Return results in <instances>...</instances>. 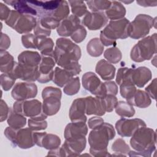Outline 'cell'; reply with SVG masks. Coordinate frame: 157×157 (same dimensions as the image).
<instances>
[{
  "label": "cell",
  "mask_w": 157,
  "mask_h": 157,
  "mask_svg": "<svg viewBox=\"0 0 157 157\" xmlns=\"http://www.w3.org/2000/svg\"><path fill=\"white\" fill-rule=\"evenodd\" d=\"M53 55L56 63L72 76L80 72V65L78 61L81 56V51L80 47L71 40L65 38L58 39Z\"/></svg>",
  "instance_id": "6da1fadb"
},
{
  "label": "cell",
  "mask_w": 157,
  "mask_h": 157,
  "mask_svg": "<svg viewBox=\"0 0 157 157\" xmlns=\"http://www.w3.org/2000/svg\"><path fill=\"white\" fill-rule=\"evenodd\" d=\"M115 135L113 127L109 123H102L99 127L93 129L89 134L88 141L91 146L90 151L107 152L109 141Z\"/></svg>",
  "instance_id": "7a4b0ae2"
},
{
  "label": "cell",
  "mask_w": 157,
  "mask_h": 157,
  "mask_svg": "<svg viewBox=\"0 0 157 157\" xmlns=\"http://www.w3.org/2000/svg\"><path fill=\"white\" fill-rule=\"evenodd\" d=\"M129 21L126 18L112 20L101 32L100 40L102 45L109 46L116 45L118 39H125L128 36V27Z\"/></svg>",
  "instance_id": "3957f363"
},
{
  "label": "cell",
  "mask_w": 157,
  "mask_h": 157,
  "mask_svg": "<svg viewBox=\"0 0 157 157\" xmlns=\"http://www.w3.org/2000/svg\"><path fill=\"white\" fill-rule=\"evenodd\" d=\"M131 147L139 152H152L155 148L156 132L151 129L142 126L131 136Z\"/></svg>",
  "instance_id": "277c9868"
},
{
  "label": "cell",
  "mask_w": 157,
  "mask_h": 157,
  "mask_svg": "<svg viewBox=\"0 0 157 157\" xmlns=\"http://www.w3.org/2000/svg\"><path fill=\"white\" fill-rule=\"evenodd\" d=\"M156 34L139 40L131 52V58L136 62L150 59L156 52Z\"/></svg>",
  "instance_id": "5b68a950"
},
{
  "label": "cell",
  "mask_w": 157,
  "mask_h": 157,
  "mask_svg": "<svg viewBox=\"0 0 157 157\" xmlns=\"http://www.w3.org/2000/svg\"><path fill=\"white\" fill-rule=\"evenodd\" d=\"M6 23L18 33L23 34L35 28L37 19L33 15L21 14L15 10H12L6 20Z\"/></svg>",
  "instance_id": "8992f818"
},
{
  "label": "cell",
  "mask_w": 157,
  "mask_h": 157,
  "mask_svg": "<svg viewBox=\"0 0 157 157\" xmlns=\"http://www.w3.org/2000/svg\"><path fill=\"white\" fill-rule=\"evenodd\" d=\"M13 109L23 116L37 120H44L47 117L42 111L41 102L36 99L17 101L14 103Z\"/></svg>",
  "instance_id": "52a82bcc"
},
{
  "label": "cell",
  "mask_w": 157,
  "mask_h": 157,
  "mask_svg": "<svg viewBox=\"0 0 157 157\" xmlns=\"http://www.w3.org/2000/svg\"><path fill=\"white\" fill-rule=\"evenodd\" d=\"M151 17L145 14L138 15L134 21L129 23L128 27V36L130 37L138 39L145 36L150 31V28L155 25Z\"/></svg>",
  "instance_id": "ba28073f"
},
{
  "label": "cell",
  "mask_w": 157,
  "mask_h": 157,
  "mask_svg": "<svg viewBox=\"0 0 157 157\" xmlns=\"http://www.w3.org/2000/svg\"><path fill=\"white\" fill-rule=\"evenodd\" d=\"M4 134L12 143L21 148H30L34 145V133L30 128L15 129L7 127Z\"/></svg>",
  "instance_id": "9c48e42d"
},
{
  "label": "cell",
  "mask_w": 157,
  "mask_h": 157,
  "mask_svg": "<svg viewBox=\"0 0 157 157\" xmlns=\"http://www.w3.org/2000/svg\"><path fill=\"white\" fill-rule=\"evenodd\" d=\"M43 105L42 111L47 115L56 114L59 110L61 98V91L59 88L48 86L42 91Z\"/></svg>",
  "instance_id": "30bf717a"
},
{
  "label": "cell",
  "mask_w": 157,
  "mask_h": 157,
  "mask_svg": "<svg viewBox=\"0 0 157 157\" xmlns=\"http://www.w3.org/2000/svg\"><path fill=\"white\" fill-rule=\"evenodd\" d=\"M55 63L53 53L50 55H42L38 67V78L37 80L38 82L46 83L52 80L54 73L53 67Z\"/></svg>",
  "instance_id": "8fae6325"
},
{
  "label": "cell",
  "mask_w": 157,
  "mask_h": 157,
  "mask_svg": "<svg viewBox=\"0 0 157 157\" xmlns=\"http://www.w3.org/2000/svg\"><path fill=\"white\" fill-rule=\"evenodd\" d=\"M82 85L85 90L97 97L102 98L105 96L104 83L92 72H86L82 76Z\"/></svg>",
  "instance_id": "7c38bea8"
},
{
  "label": "cell",
  "mask_w": 157,
  "mask_h": 157,
  "mask_svg": "<svg viewBox=\"0 0 157 157\" xmlns=\"http://www.w3.org/2000/svg\"><path fill=\"white\" fill-rule=\"evenodd\" d=\"M145 126V122L139 118H121L117 121L115 124L118 134L122 137L131 136L137 129Z\"/></svg>",
  "instance_id": "4fadbf2b"
},
{
  "label": "cell",
  "mask_w": 157,
  "mask_h": 157,
  "mask_svg": "<svg viewBox=\"0 0 157 157\" xmlns=\"http://www.w3.org/2000/svg\"><path fill=\"white\" fill-rule=\"evenodd\" d=\"M37 93V86L33 83L18 82L12 91V96L17 101H23L36 97Z\"/></svg>",
  "instance_id": "5bb4252c"
},
{
  "label": "cell",
  "mask_w": 157,
  "mask_h": 157,
  "mask_svg": "<svg viewBox=\"0 0 157 157\" xmlns=\"http://www.w3.org/2000/svg\"><path fill=\"white\" fill-rule=\"evenodd\" d=\"M38 67H31L15 62L12 71L9 74H10L15 78L34 82L38 78Z\"/></svg>",
  "instance_id": "9a60e30c"
},
{
  "label": "cell",
  "mask_w": 157,
  "mask_h": 157,
  "mask_svg": "<svg viewBox=\"0 0 157 157\" xmlns=\"http://www.w3.org/2000/svg\"><path fill=\"white\" fill-rule=\"evenodd\" d=\"M107 22V18L103 12H88L82 20V23L90 30H97L103 27Z\"/></svg>",
  "instance_id": "2e32d148"
},
{
  "label": "cell",
  "mask_w": 157,
  "mask_h": 157,
  "mask_svg": "<svg viewBox=\"0 0 157 157\" xmlns=\"http://www.w3.org/2000/svg\"><path fill=\"white\" fill-rule=\"evenodd\" d=\"M34 143L40 147H44L47 149H56L60 145L61 140L58 136L47 134L46 132L34 133Z\"/></svg>",
  "instance_id": "e0dca14e"
},
{
  "label": "cell",
  "mask_w": 157,
  "mask_h": 157,
  "mask_svg": "<svg viewBox=\"0 0 157 157\" xmlns=\"http://www.w3.org/2000/svg\"><path fill=\"white\" fill-rule=\"evenodd\" d=\"M85 113V98H78L74 100L69 110V117L74 123H85L86 117Z\"/></svg>",
  "instance_id": "ac0fdd59"
},
{
  "label": "cell",
  "mask_w": 157,
  "mask_h": 157,
  "mask_svg": "<svg viewBox=\"0 0 157 157\" xmlns=\"http://www.w3.org/2000/svg\"><path fill=\"white\" fill-rule=\"evenodd\" d=\"M130 80L138 87H143L151 78L150 70L146 67H139L131 69Z\"/></svg>",
  "instance_id": "d6986e66"
},
{
  "label": "cell",
  "mask_w": 157,
  "mask_h": 157,
  "mask_svg": "<svg viewBox=\"0 0 157 157\" xmlns=\"http://www.w3.org/2000/svg\"><path fill=\"white\" fill-rule=\"evenodd\" d=\"M80 20L77 17L72 15L62 20L57 28V33L61 36H71L80 25Z\"/></svg>",
  "instance_id": "ffe728a7"
},
{
  "label": "cell",
  "mask_w": 157,
  "mask_h": 157,
  "mask_svg": "<svg viewBox=\"0 0 157 157\" xmlns=\"http://www.w3.org/2000/svg\"><path fill=\"white\" fill-rule=\"evenodd\" d=\"M85 113L88 115H104L105 110L101 98H93L88 96L85 98Z\"/></svg>",
  "instance_id": "44dd1931"
},
{
  "label": "cell",
  "mask_w": 157,
  "mask_h": 157,
  "mask_svg": "<svg viewBox=\"0 0 157 157\" xmlns=\"http://www.w3.org/2000/svg\"><path fill=\"white\" fill-rule=\"evenodd\" d=\"M87 132L88 128L85 123L72 122L66 126L64 131V137L66 139L85 137Z\"/></svg>",
  "instance_id": "7402d4cb"
},
{
  "label": "cell",
  "mask_w": 157,
  "mask_h": 157,
  "mask_svg": "<svg viewBox=\"0 0 157 157\" xmlns=\"http://www.w3.org/2000/svg\"><path fill=\"white\" fill-rule=\"evenodd\" d=\"M18 60L19 64L31 67H37L40 64L41 56L36 52L25 51L19 55Z\"/></svg>",
  "instance_id": "603a6c76"
},
{
  "label": "cell",
  "mask_w": 157,
  "mask_h": 157,
  "mask_svg": "<svg viewBox=\"0 0 157 157\" xmlns=\"http://www.w3.org/2000/svg\"><path fill=\"white\" fill-rule=\"evenodd\" d=\"M96 72L103 80H109L114 77L115 67L107 61L101 59L96 64Z\"/></svg>",
  "instance_id": "cb8c5ba5"
},
{
  "label": "cell",
  "mask_w": 157,
  "mask_h": 157,
  "mask_svg": "<svg viewBox=\"0 0 157 157\" xmlns=\"http://www.w3.org/2000/svg\"><path fill=\"white\" fill-rule=\"evenodd\" d=\"M126 14V9L120 1H111V4L105 11L107 18L112 20L123 18Z\"/></svg>",
  "instance_id": "d4e9b609"
},
{
  "label": "cell",
  "mask_w": 157,
  "mask_h": 157,
  "mask_svg": "<svg viewBox=\"0 0 157 157\" xmlns=\"http://www.w3.org/2000/svg\"><path fill=\"white\" fill-rule=\"evenodd\" d=\"M6 4L12 6L15 10L18 11L21 14L30 15L33 16H37V12L28 3V1H4Z\"/></svg>",
  "instance_id": "484cf974"
},
{
  "label": "cell",
  "mask_w": 157,
  "mask_h": 157,
  "mask_svg": "<svg viewBox=\"0 0 157 157\" xmlns=\"http://www.w3.org/2000/svg\"><path fill=\"white\" fill-rule=\"evenodd\" d=\"M128 102L140 108H145L150 105L151 99L147 93L141 90H136Z\"/></svg>",
  "instance_id": "4316f807"
},
{
  "label": "cell",
  "mask_w": 157,
  "mask_h": 157,
  "mask_svg": "<svg viewBox=\"0 0 157 157\" xmlns=\"http://www.w3.org/2000/svg\"><path fill=\"white\" fill-rule=\"evenodd\" d=\"M72 77V74L67 70L57 67L54 71L52 80L56 85L62 87L65 85Z\"/></svg>",
  "instance_id": "83f0119b"
},
{
  "label": "cell",
  "mask_w": 157,
  "mask_h": 157,
  "mask_svg": "<svg viewBox=\"0 0 157 157\" xmlns=\"http://www.w3.org/2000/svg\"><path fill=\"white\" fill-rule=\"evenodd\" d=\"M37 36V48L40 51L42 55H50L53 52V42L50 38L45 36Z\"/></svg>",
  "instance_id": "f1b7e54d"
},
{
  "label": "cell",
  "mask_w": 157,
  "mask_h": 157,
  "mask_svg": "<svg viewBox=\"0 0 157 157\" xmlns=\"http://www.w3.org/2000/svg\"><path fill=\"white\" fill-rule=\"evenodd\" d=\"M26 118L23 115L15 112L13 109H10L7 123L10 127L15 129H20L26 124Z\"/></svg>",
  "instance_id": "f546056e"
},
{
  "label": "cell",
  "mask_w": 157,
  "mask_h": 157,
  "mask_svg": "<svg viewBox=\"0 0 157 157\" xmlns=\"http://www.w3.org/2000/svg\"><path fill=\"white\" fill-rule=\"evenodd\" d=\"M15 63L13 56L10 55L9 52L1 51L0 70L2 72L10 73L14 66Z\"/></svg>",
  "instance_id": "4dcf8cb0"
},
{
  "label": "cell",
  "mask_w": 157,
  "mask_h": 157,
  "mask_svg": "<svg viewBox=\"0 0 157 157\" xmlns=\"http://www.w3.org/2000/svg\"><path fill=\"white\" fill-rule=\"evenodd\" d=\"M88 54L92 56L97 57L101 55L104 50V45L98 38H94L90 40L86 46Z\"/></svg>",
  "instance_id": "1f68e13d"
},
{
  "label": "cell",
  "mask_w": 157,
  "mask_h": 157,
  "mask_svg": "<svg viewBox=\"0 0 157 157\" xmlns=\"http://www.w3.org/2000/svg\"><path fill=\"white\" fill-rule=\"evenodd\" d=\"M115 112L118 115L125 117H132L135 113V110L132 105L124 101H119L117 103L115 107Z\"/></svg>",
  "instance_id": "d6a6232c"
},
{
  "label": "cell",
  "mask_w": 157,
  "mask_h": 157,
  "mask_svg": "<svg viewBox=\"0 0 157 157\" xmlns=\"http://www.w3.org/2000/svg\"><path fill=\"white\" fill-rule=\"evenodd\" d=\"M86 3L88 6V7L93 12H102L104 10H107L109 8L111 1L105 0H93L87 1Z\"/></svg>",
  "instance_id": "836d02e7"
},
{
  "label": "cell",
  "mask_w": 157,
  "mask_h": 157,
  "mask_svg": "<svg viewBox=\"0 0 157 157\" xmlns=\"http://www.w3.org/2000/svg\"><path fill=\"white\" fill-rule=\"evenodd\" d=\"M69 4L71 6L72 13L78 18L88 12L85 2L82 1H69Z\"/></svg>",
  "instance_id": "e575fe53"
},
{
  "label": "cell",
  "mask_w": 157,
  "mask_h": 157,
  "mask_svg": "<svg viewBox=\"0 0 157 157\" xmlns=\"http://www.w3.org/2000/svg\"><path fill=\"white\" fill-rule=\"evenodd\" d=\"M69 13V7L66 1H61L60 4L55 11L52 17L58 21H61L66 18Z\"/></svg>",
  "instance_id": "d590c367"
},
{
  "label": "cell",
  "mask_w": 157,
  "mask_h": 157,
  "mask_svg": "<svg viewBox=\"0 0 157 157\" xmlns=\"http://www.w3.org/2000/svg\"><path fill=\"white\" fill-rule=\"evenodd\" d=\"M120 86L121 96L127 101L129 100L133 96L137 90L134 85L129 81L123 82Z\"/></svg>",
  "instance_id": "8d00e7d4"
},
{
  "label": "cell",
  "mask_w": 157,
  "mask_h": 157,
  "mask_svg": "<svg viewBox=\"0 0 157 157\" xmlns=\"http://www.w3.org/2000/svg\"><path fill=\"white\" fill-rule=\"evenodd\" d=\"M80 90V81L78 77L72 78L65 85L63 88L64 92L67 95H74Z\"/></svg>",
  "instance_id": "74e56055"
},
{
  "label": "cell",
  "mask_w": 157,
  "mask_h": 157,
  "mask_svg": "<svg viewBox=\"0 0 157 157\" xmlns=\"http://www.w3.org/2000/svg\"><path fill=\"white\" fill-rule=\"evenodd\" d=\"M104 57L112 63H117L119 62L121 58V53L120 50L115 47L107 48L104 52Z\"/></svg>",
  "instance_id": "f35d334b"
},
{
  "label": "cell",
  "mask_w": 157,
  "mask_h": 157,
  "mask_svg": "<svg viewBox=\"0 0 157 157\" xmlns=\"http://www.w3.org/2000/svg\"><path fill=\"white\" fill-rule=\"evenodd\" d=\"M37 21L44 28L47 29H52L58 28L60 21L52 17H44L37 19Z\"/></svg>",
  "instance_id": "ab89813d"
},
{
  "label": "cell",
  "mask_w": 157,
  "mask_h": 157,
  "mask_svg": "<svg viewBox=\"0 0 157 157\" xmlns=\"http://www.w3.org/2000/svg\"><path fill=\"white\" fill-rule=\"evenodd\" d=\"M101 98L105 112H110L112 111L118 103L117 98L112 94H107Z\"/></svg>",
  "instance_id": "60d3db41"
},
{
  "label": "cell",
  "mask_w": 157,
  "mask_h": 157,
  "mask_svg": "<svg viewBox=\"0 0 157 157\" xmlns=\"http://www.w3.org/2000/svg\"><path fill=\"white\" fill-rule=\"evenodd\" d=\"M16 78L10 74L4 73L1 75V86L5 91L9 90L15 83Z\"/></svg>",
  "instance_id": "b9f144b4"
},
{
  "label": "cell",
  "mask_w": 157,
  "mask_h": 157,
  "mask_svg": "<svg viewBox=\"0 0 157 157\" xmlns=\"http://www.w3.org/2000/svg\"><path fill=\"white\" fill-rule=\"evenodd\" d=\"M21 41L23 46L26 48H37V36L33 34H27L23 35Z\"/></svg>",
  "instance_id": "7bdbcfd3"
},
{
  "label": "cell",
  "mask_w": 157,
  "mask_h": 157,
  "mask_svg": "<svg viewBox=\"0 0 157 157\" xmlns=\"http://www.w3.org/2000/svg\"><path fill=\"white\" fill-rule=\"evenodd\" d=\"M86 35V29L83 26L80 25L76 28V29L73 32L71 37L74 42L77 43H79L82 42L85 39Z\"/></svg>",
  "instance_id": "ee69618b"
},
{
  "label": "cell",
  "mask_w": 157,
  "mask_h": 157,
  "mask_svg": "<svg viewBox=\"0 0 157 157\" xmlns=\"http://www.w3.org/2000/svg\"><path fill=\"white\" fill-rule=\"evenodd\" d=\"M28 126L32 130L39 131L45 129L47 126V123L44 120H37L30 118L28 120Z\"/></svg>",
  "instance_id": "f6af8a7d"
},
{
  "label": "cell",
  "mask_w": 157,
  "mask_h": 157,
  "mask_svg": "<svg viewBox=\"0 0 157 157\" xmlns=\"http://www.w3.org/2000/svg\"><path fill=\"white\" fill-rule=\"evenodd\" d=\"M112 150L115 151L126 152L129 150V147L126 144L124 140L121 139H117L112 145Z\"/></svg>",
  "instance_id": "bcb514c9"
},
{
  "label": "cell",
  "mask_w": 157,
  "mask_h": 157,
  "mask_svg": "<svg viewBox=\"0 0 157 157\" xmlns=\"http://www.w3.org/2000/svg\"><path fill=\"white\" fill-rule=\"evenodd\" d=\"M105 86V93L107 94H112L115 96L118 93L117 85L114 82H107L104 83Z\"/></svg>",
  "instance_id": "7dc6e473"
},
{
  "label": "cell",
  "mask_w": 157,
  "mask_h": 157,
  "mask_svg": "<svg viewBox=\"0 0 157 157\" xmlns=\"http://www.w3.org/2000/svg\"><path fill=\"white\" fill-rule=\"evenodd\" d=\"M10 109H9L7 104L1 99V121L5 120L9 116Z\"/></svg>",
  "instance_id": "c3c4849f"
},
{
  "label": "cell",
  "mask_w": 157,
  "mask_h": 157,
  "mask_svg": "<svg viewBox=\"0 0 157 157\" xmlns=\"http://www.w3.org/2000/svg\"><path fill=\"white\" fill-rule=\"evenodd\" d=\"M10 10L9 7L4 4L3 3H0V18L1 20H6L10 13Z\"/></svg>",
  "instance_id": "681fc988"
},
{
  "label": "cell",
  "mask_w": 157,
  "mask_h": 157,
  "mask_svg": "<svg viewBox=\"0 0 157 157\" xmlns=\"http://www.w3.org/2000/svg\"><path fill=\"white\" fill-rule=\"evenodd\" d=\"M104 123L102 118L100 117H93L88 120V126L91 129H94L101 126Z\"/></svg>",
  "instance_id": "f907efd6"
},
{
  "label": "cell",
  "mask_w": 157,
  "mask_h": 157,
  "mask_svg": "<svg viewBox=\"0 0 157 157\" xmlns=\"http://www.w3.org/2000/svg\"><path fill=\"white\" fill-rule=\"evenodd\" d=\"M10 45V40L9 37L6 34L1 33V51H5Z\"/></svg>",
  "instance_id": "816d5d0a"
},
{
  "label": "cell",
  "mask_w": 157,
  "mask_h": 157,
  "mask_svg": "<svg viewBox=\"0 0 157 157\" xmlns=\"http://www.w3.org/2000/svg\"><path fill=\"white\" fill-rule=\"evenodd\" d=\"M156 79L155 78L152 82L145 88V91L147 93L153 98L155 99V94H156Z\"/></svg>",
  "instance_id": "f5cc1de1"
},
{
  "label": "cell",
  "mask_w": 157,
  "mask_h": 157,
  "mask_svg": "<svg viewBox=\"0 0 157 157\" xmlns=\"http://www.w3.org/2000/svg\"><path fill=\"white\" fill-rule=\"evenodd\" d=\"M136 2L140 6L143 7H152V6H156L157 4V1H145V0H142V1H137Z\"/></svg>",
  "instance_id": "db71d44e"
}]
</instances>
